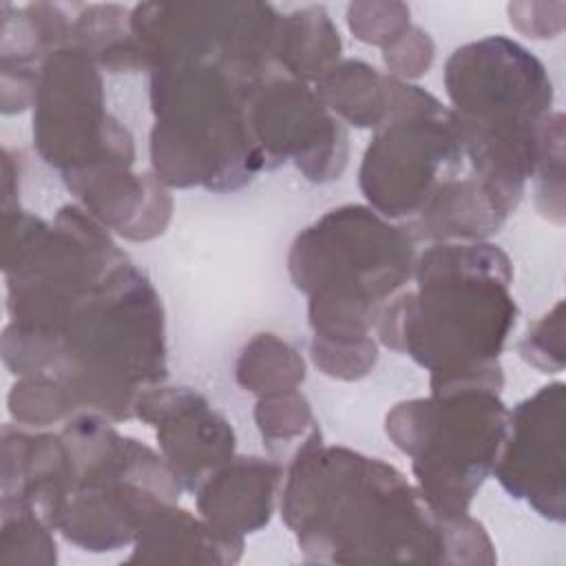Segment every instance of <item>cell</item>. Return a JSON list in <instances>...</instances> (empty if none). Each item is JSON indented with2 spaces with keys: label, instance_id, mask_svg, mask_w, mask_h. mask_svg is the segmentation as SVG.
<instances>
[{
  "label": "cell",
  "instance_id": "obj_20",
  "mask_svg": "<svg viewBox=\"0 0 566 566\" xmlns=\"http://www.w3.org/2000/svg\"><path fill=\"white\" fill-rule=\"evenodd\" d=\"M234 378L243 391L256 396L296 389L305 380V360L285 338L272 332H259L241 347L234 363Z\"/></svg>",
  "mask_w": 566,
  "mask_h": 566
},
{
  "label": "cell",
  "instance_id": "obj_23",
  "mask_svg": "<svg viewBox=\"0 0 566 566\" xmlns=\"http://www.w3.org/2000/svg\"><path fill=\"white\" fill-rule=\"evenodd\" d=\"M535 203L544 219L564 223V115L551 111L537 128L533 175Z\"/></svg>",
  "mask_w": 566,
  "mask_h": 566
},
{
  "label": "cell",
  "instance_id": "obj_24",
  "mask_svg": "<svg viewBox=\"0 0 566 566\" xmlns=\"http://www.w3.org/2000/svg\"><path fill=\"white\" fill-rule=\"evenodd\" d=\"M7 407L20 427L31 429H44L75 416L73 407L55 385L35 378H18L9 389Z\"/></svg>",
  "mask_w": 566,
  "mask_h": 566
},
{
  "label": "cell",
  "instance_id": "obj_6",
  "mask_svg": "<svg viewBox=\"0 0 566 566\" xmlns=\"http://www.w3.org/2000/svg\"><path fill=\"white\" fill-rule=\"evenodd\" d=\"M444 91L464 135L471 172L511 217L533 175L537 128L553 111V80L526 46L486 35L444 62Z\"/></svg>",
  "mask_w": 566,
  "mask_h": 566
},
{
  "label": "cell",
  "instance_id": "obj_9",
  "mask_svg": "<svg viewBox=\"0 0 566 566\" xmlns=\"http://www.w3.org/2000/svg\"><path fill=\"white\" fill-rule=\"evenodd\" d=\"M475 177L458 117L418 84L391 77V104L358 168L371 210L409 230L444 192Z\"/></svg>",
  "mask_w": 566,
  "mask_h": 566
},
{
  "label": "cell",
  "instance_id": "obj_8",
  "mask_svg": "<svg viewBox=\"0 0 566 566\" xmlns=\"http://www.w3.org/2000/svg\"><path fill=\"white\" fill-rule=\"evenodd\" d=\"M509 431L500 391L460 387L394 405L385 433L411 460L416 489L438 517L467 515Z\"/></svg>",
  "mask_w": 566,
  "mask_h": 566
},
{
  "label": "cell",
  "instance_id": "obj_18",
  "mask_svg": "<svg viewBox=\"0 0 566 566\" xmlns=\"http://www.w3.org/2000/svg\"><path fill=\"white\" fill-rule=\"evenodd\" d=\"M325 108L356 128H378L389 115L391 75L363 60L336 62L314 84Z\"/></svg>",
  "mask_w": 566,
  "mask_h": 566
},
{
  "label": "cell",
  "instance_id": "obj_14",
  "mask_svg": "<svg viewBox=\"0 0 566 566\" xmlns=\"http://www.w3.org/2000/svg\"><path fill=\"white\" fill-rule=\"evenodd\" d=\"M283 480L279 460L234 453L195 491L197 513L223 539L245 544V535L270 524Z\"/></svg>",
  "mask_w": 566,
  "mask_h": 566
},
{
  "label": "cell",
  "instance_id": "obj_26",
  "mask_svg": "<svg viewBox=\"0 0 566 566\" xmlns=\"http://www.w3.org/2000/svg\"><path fill=\"white\" fill-rule=\"evenodd\" d=\"M517 352L524 363L542 374H559L564 369V301L535 321L522 336Z\"/></svg>",
  "mask_w": 566,
  "mask_h": 566
},
{
  "label": "cell",
  "instance_id": "obj_25",
  "mask_svg": "<svg viewBox=\"0 0 566 566\" xmlns=\"http://www.w3.org/2000/svg\"><path fill=\"white\" fill-rule=\"evenodd\" d=\"M409 15L405 2H352L347 27L356 40L385 49L411 27Z\"/></svg>",
  "mask_w": 566,
  "mask_h": 566
},
{
  "label": "cell",
  "instance_id": "obj_27",
  "mask_svg": "<svg viewBox=\"0 0 566 566\" xmlns=\"http://www.w3.org/2000/svg\"><path fill=\"white\" fill-rule=\"evenodd\" d=\"M312 363L329 378L360 380L378 360V340L367 338L360 343H310Z\"/></svg>",
  "mask_w": 566,
  "mask_h": 566
},
{
  "label": "cell",
  "instance_id": "obj_3",
  "mask_svg": "<svg viewBox=\"0 0 566 566\" xmlns=\"http://www.w3.org/2000/svg\"><path fill=\"white\" fill-rule=\"evenodd\" d=\"M281 517L305 562L473 566L497 559L475 517H438L394 464L325 444L321 427L285 464Z\"/></svg>",
  "mask_w": 566,
  "mask_h": 566
},
{
  "label": "cell",
  "instance_id": "obj_12",
  "mask_svg": "<svg viewBox=\"0 0 566 566\" xmlns=\"http://www.w3.org/2000/svg\"><path fill=\"white\" fill-rule=\"evenodd\" d=\"M566 385L553 380L509 409V431L493 475L515 500H524L542 517L566 520L564 460Z\"/></svg>",
  "mask_w": 566,
  "mask_h": 566
},
{
  "label": "cell",
  "instance_id": "obj_7",
  "mask_svg": "<svg viewBox=\"0 0 566 566\" xmlns=\"http://www.w3.org/2000/svg\"><path fill=\"white\" fill-rule=\"evenodd\" d=\"M416 241L363 203L327 210L303 228L287 252V274L307 296V325L318 343H360L380 310L413 279Z\"/></svg>",
  "mask_w": 566,
  "mask_h": 566
},
{
  "label": "cell",
  "instance_id": "obj_11",
  "mask_svg": "<svg viewBox=\"0 0 566 566\" xmlns=\"http://www.w3.org/2000/svg\"><path fill=\"white\" fill-rule=\"evenodd\" d=\"M250 130L274 170L292 161L307 181L327 184L343 175L349 159V137L314 86L287 75L270 73L250 99Z\"/></svg>",
  "mask_w": 566,
  "mask_h": 566
},
{
  "label": "cell",
  "instance_id": "obj_5",
  "mask_svg": "<svg viewBox=\"0 0 566 566\" xmlns=\"http://www.w3.org/2000/svg\"><path fill=\"white\" fill-rule=\"evenodd\" d=\"M411 281L380 310L376 340L427 369L431 391H502L500 354L517 321L509 254L489 241L431 243Z\"/></svg>",
  "mask_w": 566,
  "mask_h": 566
},
{
  "label": "cell",
  "instance_id": "obj_22",
  "mask_svg": "<svg viewBox=\"0 0 566 566\" xmlns=\"http://www.w3.org/2000/svg\"><path fill=\"white\" fill-rule=\"evenodd\" d=\"M55 562L53 526L38 509L20 500H0V564L53 566Z\"/></svg>",
  "mask_w": 566,
  "mask_h": 566
},
{
  "label": "cell",
  "instance_id": "obj_17",
  "mask_svg": "<svg viewBox=\"0 0 566 566\" xmlns=\"http://www.w3.org/2000/svg\"><path fill=\"white\" fill-rule=\"evenodd\" d=\"M340 33L321 4L298 7L279 15L274 60L292 77L316 84L340 62Z\"/></svg>",
  "mask_w": 566,
  "mask_h": 566
},
{
  "label": "cell",
  "instance_id": "obj_19",
  "mask_svg": "<svg viewBox=\"0 0 566 566\" xmlns=\"http://www.w3.org/2000/svg\"><path fill=\"white\" fill-rule=\"evenodd\" d=\"M71 44L84 49L102 71H146L144 53L130 31V9L122 4H86L73 15Z\"/></svg>",
  "mask_w": 566,
  "mask_h": 566
},
{
  "label": "cell",
  "instance_id": "obj_2",
  "mask_svg": "<svg viewBox=\"0 0 566 566\" xmlns=\"http://www.w3.org/2000/svg\"><path fill=\"white\" fill-rule=\"evenodd\" d=\"M268 2H139L130 31L150 75V170L168 188L239 190L268 170L250 99L281 69Z\"/></svg>",
  "mask_w": 566,
  "mask_h": 566
},
{
  "label": "cell",
  "instance_id": "obj_13",
  "mask_svg": "<svg viewBox=\"0 0 566 566\" xmlns=\"http://www.w3.org/2000/svg\"><path fill=\"white\" fill-rule=\"evenodd\" d=\"M133 411L155 429L159 453L188 493L234 455L230 420L190 387H148L135 398Z\"/></svg>",
  "mask_w": 566,
  "mask_h": 566
},
{
  "label": "cell",
  "instance_id": "obj_29",
  "mask_svg": "<svg viewBox=\"0 0 566 566\" xmlns=\"http://www.w3.org/2000/svg\"><path fill=\"white\" fill-rule=\"evenodd\" d=\"M509 15L520 33L537 40L557 38L564 29V2H515L509 4Z\"/></svg>",
  "mask_w": 566,
  "mask_h": 566
},
{
  "label": "cell",
  "instance_id": "obj_1",
  "mask_svg": "<svg viewBox=\"0 0 566 566\" xmlns=\"http://www.w3.org/2000/svg\"><path fill=\"white\" fill-rule=\"evenodd\" d=\"M9 323L2 360L55 385L75 413L135 418V398L168 378L166 314L150 279L80 203L53 221L2 210Z\"/></svg>",
  "mask_w": 566,
  "mask_h": 566
},
{
  "label": "cell",
  "instance_id": "obj_4",
  "mask_svg": "<svg viewBox=\"0 0 566 566\" xmlns=\"http://www.w3.org/2000/svg\"><path fill=\"white\" fill-rule=\"evenodd\" d=\"M0 500H20L66 542L88 553L133 544L144 520L184 489L161 453L80 411L60 431L2 427Z\"/></svg>",
  "mask_w": 566,
  "mask_h": 566
},
{
  "label": "cell",
  "instance_id": "obj_28",
  "mask_svg": "<svg viewBox=\"0 0 566 566\" xmlns=\"http://www.w3.org/2000/svg\"><path fill=\"white\" fill-rule=\"evenodd\" d=\"M436 57V44L431 35L411 24L400 38L382 49V62L387 66V75L409 82L424 75Z\"/></svg>",
  "mask_w": 566,
  "mask_h": 566
},
{
  "label": "cell",
  "instance_id": "obj_21",
  "mask_svg": "<svg viewBox=\"0 0 566 566\" xmlns=\"http://www.w3.org/2000/svg\"><path fill=\"white\" fill-rule=\"evenodd\" d=\"M254 422L265 453L281 464H287L294 451L318 427L312 405L298 387L259 396L254 405Z\"/></svg>",
  "mask_w": 566,
  "mask_h": 566
},
{
  "label": "cell",
  "instance_id": "obj_15",
  "mask_svg": "<svg viewBox=\"0 0 566 566\" xmlns=\"http://www.w3.org/2000/svg\"><path fill=\"white\" fill-rule=\"evenodd\" d=\"M73 18L62 4L31 2L24 7L2 4L0 75L2 113H20L33 104L38 77L46 55L71 44Z\"/></svg>",
  "mask_w": 566,
  "mask_h": 566
},
{
  "label": "cell",
  "instance_id": "obj_10",
  "mask_svg": "<svg viewBox=\"0 0 566 566\" xmlns=\"http://www.w3.org/2000/svg\"><path fill=\"white\" fill-rule=\"evenodd\" d=\"M102 69L80 46L46 55L33 95V146L71 195L84 184L135 166L130 130L106 111Z\"/></svg>",
  "mask_w": 566,
  "mask_h": 566
},
{
  "label": "cell",
  "instance_id": "obj_30",
  "mask_svg": "<svg viewBox=\"0 0 566 566\" xmlns=\"http://www.w3.org/2000/svg\"><path fill=\"white\" fill-rule=\"evenodd\" d=\"M18 190H20V161L15 159L11 148L2 150V210L18 208Z\"/></svg>",
  "mask_w": 566,
  "mask_h": 566
},
{
  "label": "cell",
  "instance_id": "obj_16",
  "mask_svg": "<svg viewBox=\"0 0 566 566\" xmlns=\"http://www.w3.org/2000/svg\"><path fill=\"white\" fill-rule=\"evenodd\" d=\"M245 544L217 535L201 515L181 509L179 502L155 509L133 539L126 562H186V564H237Z\"/></svg>",
  "mask_w": 566,
  "mask_h": 566
}]
</instances>
